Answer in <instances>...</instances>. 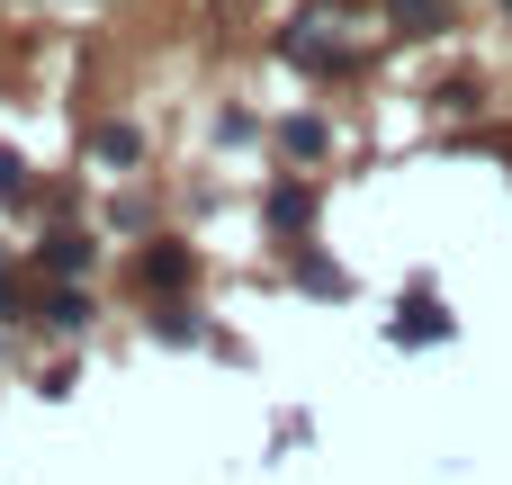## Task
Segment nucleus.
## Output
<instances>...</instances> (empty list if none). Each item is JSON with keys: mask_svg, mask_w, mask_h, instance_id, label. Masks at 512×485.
I'll return each mask as SVG.
<instances>
[{"mask_svg": "<svg viewBox=\"0 0 512 485\" xmlns=\"http://www.w3.org/2000/svg\"><path fill=\"white\" fill-rule=\"evenodd\" d=\"M180 270H189V261H180V252H171V243H162V252H153V261H144V279H153V288H171V279H180Z\"/></svg>", "mask_w": 512, "mask_h": 485, "instance_id": "1", "label": "nucleus"}, {"mask_svg": "<svg viewBox=\"0 0 512 485\" xmlns=\"http://www.w3.org/2000/svg\"><path fill=\"white\" fill-rule=\"evenodd\" d=\"M0 315H18V288H9V261H0Z\"/></svg>", "mask_w": 512, "mask_h": 485, "instance_id": "2", "label": "nucleus"}]
</instances>
